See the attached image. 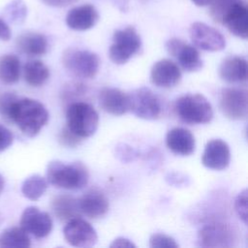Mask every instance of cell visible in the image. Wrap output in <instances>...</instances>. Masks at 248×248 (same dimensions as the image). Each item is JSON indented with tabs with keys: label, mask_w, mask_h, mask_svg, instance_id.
<instances>
[{
	"label": "cell",
	"mask_w": 248,
	"mask_h": 248,
	"mask_svg": "<svg viewBox=\"0 0 248 248\" xmlns=\"http://www.w3.org/2000/svg\"><path fill=\"white\" fill-rule=\"evenodd\" d=\"M181 71L179 67L170 59H161L154 63L150 71L151 82L162 88H170L179 83Z\"/></svg>",
	"instance_id": "9a60e30c"
},
{
	"label": "cell",
	"mask_w": 248,
	"mask_h": 248,
	"mask_svg": "<svg viewBox=\"0 0 248 248\" xmlns=\"http://www.w3.org/2000/svg\"><path fill=\"white\" fill-rule=\"evenodd\" d=\"M129 110L137 117L146 120L157 119L162 111L158 97L147 87H140L128 94Z\"/></svg>",
	"instance_id": "52a82bcc"
},
{
	"label": "cell",
	"mask_w": 248,
	"mask_h": 248,
	"mask_svg": "<svg viewBox=\"0 0 248 248\" xmlns=\"http://www.w3.org/2000/svg\"><path fill=\"white\" fill-rule=\"evenodd\" d=\"M231 161V151L228 143L220 139L209 140L203 150L202 163L210 170H225Z\"/></svg>",
	"instance_id": "5bb4252c"
},
{
	"label": "cell",
	"mask_w": 248,
	"mask_h": 248,
	"mask_svg": "<svg viewBox=\"0 0 248 248\" xmlns=\"http://www.w3.org/2000/svg\"><path fill=\"white\" fill-rule=\"evenodd\" d=\"M20 77V61L15 54L0 56V80L6 84L16 83Z\"/></svg>",
	"instance_id": "484cf974"
},
{
	"label": "cell",
	"mask_w": 248,
	"mask_h": 248,
	"mask_svg": "<svg viewBox=\"0 0 248 248\" xmlns=\"http://www.w3.org/2000/svg\"><path fill=\"white\" fill-rule=\"evenodd\" d=\"M141 48V40L137 30L128 26L113 33L112 44L108 49L109 59L117 65L127 63Z\"/></svg>",
	"instance_id": "5b68a950"
},
{
	"label": "cell",
	"mask_w": 248,
	"mask_h": 248,
	"mask_svg": "<svg viewBox=\"0 0 248 248\" xmlns=\"http://www.w3.org/2000/svg\"><path fill=\"white\" fill-rule=\"evenodd\" d=\"M4 187H5V179L2 176V174L0 173V195L2 194V192L4 190Z\"/></svg>",
	"instance_id": "ab89813d"
},
{
	"label": "cell",
	"mask_w": 248,
	"mask_h": 248,
	"mask_svg": "<svg viewBox=\"0 0 248 248\" xmlns=\"http://www.w3.org/2000/svg\"><path fill=\"white\" fill-rule=\"evenodd\" d=\"M168 148L176 155L189 156L195 151L196 141L193 134L185 128H173L166 136Z\"/></svg>",
	"instance_id": "ffe728a7"
},
{
	"label": "cell",
	"mask_w": 248,
	"mask_h": 248,
	"mask_svg": "<svg viewBox=\"0 0 248 248\" xmlns=\"http://www.w3.org/2000/svg\"><path fill=\"white\" fill-rule=\"evenodd\" d=\"M16 98L17 95L13 92H4L0 94V114L6 120H8L11 107Z\"/></svg>",
	"instance_id": "d6a6232c"
},
{
	"label": "cell",
	"mask_w": 248,
	"mask_h": 248,
	"mask_svg": "<svg viewBox=\"0 0 248 248\" xmlns=\"http://www.w3.org/2000/svg\"><path fill=\"white\" fill-rule=\"evenodd\" d=\"M78 204L81 214L90 219H97L105 216L109 207L108 198L98 189L87 191L80 199H78Z\"/></svg>",
	"instance_id": "ac0fdd59"
},
{
	"label": "cell",
	"mask_w": 248,
	"mask_h": 248,
	"mask_svg": "<svg viewBox=\"0 0 248 248\" xmlns=\"http://www.w3.org/2000/svg\"><path fill=\"white\" fill-rule=\"evenodd\" d=\"M47 181L39 174H33L27 177L21 184L22 195L31 201L39 200L47 189Z\"/></svg>",
	"instance_id": "4316f807"
},
{
	"label": "cell",
	"mask_w": 248,
	"mask_h": 248,
	"mask_svg": "<svg viewBox=\"0 0 248 248\" xmlns=\"http://www.w3.org/2000/svg\"><path fill=\"white\" fill-rule=\"evenodd\" d=\"M58 140L60 143L66 147H75L81 141V138L72 132L67 126H65L59 133Z\"/></svg>",
	"instance_id": "1f68e13d"
},
{
	"label": "cell",
	"mask_w": 248,
	"mask_h": 248,
	"mask_svg": "<svg viewBox=\"0 0 248 248\" xmlns=\"http://www.w3.org/2000/svg\"><path fill=\"white\" fill-rule=\"evenodd\" d=\"M46 5L50 7H56V8H62L67 7L78 0H42Z\"/></svg>",
	"instance_id": "74e56055"
},
{
	"label": "cell",
	"mask_w": 248,
	"mask_h": 248,
	"mask_svg": "<svg viewBox=\"0 0 248 248\" xmlns=\"http://www.w3.org/2000/svg\"><path fill=\"white\" fill-rule=\"evenodd\" d=\"M247 61L240 56H229L219 67L220 78L227 82H245L247 80Z\"/></svg>",
	"instance_id": "44dd1931"
},
{
	"label": "cell",
	"mask_w": 248,
	"mask_h": 248,
	"mask_svg": "<svg viewBox=\"0 0 248 248\" xmlns=\"http://www.w3.org/2000/svg\"><path fill=\"white\" fill-rule=\"evenodd\" d=\"M189 33L193 44L202 50L220 51L226 46L224 36L217 29L203 22H194Z\"/></svg>",
	"instance_id": "30bf717a"
},
{
	"label": "cell",
	"mask_w": 248,
	"mask_h": 248,
	"mask_svg": "<svg viewBox=\"0 0 248 248\" xmlns=\"http://www.w3.org/2000/svg\"><path fill=\"white\" fill-rule=\"evenodd\" d=\"M14 141V135L12 132L5 127L4 125L0 124V152L8 149Z\"/></svg>",
	"instance_id": "836d02e7"
},
{
	"label": "cell",
	"mask_w": 248,
	"mask_h": 248,
	"mask_svg": "<svg viewBox=\"0 0 248 248\" xmlns=\"http://www.w3.org/2000/svg\"><path fill=\"white\" fill-rule=\"evenodd\" d=\"M234 36L240 39L248 37V10L246 2L235 4L224 16L222 23Z\"/></svg>",
	"instance_id": "d6986e66"
},
{
	"label": "cell",
	"mask_w": 248,
	"mask_h": 248,
	"mask_svg": "<svg viewBox=\"0 0 248 248\" xmlns=\"http://www.w3.org/2000/svg\"><path fill=\"white\" fill-rule=\"evenodd\" d=\"M246 2L245 0H211L209 3V14L215 22L222 23L226 13L237 3Z\"/></svg>",
	"instance_id": "f1b7e54d"
},
{
	"label": "cell",
	"mask_w": 248,
	"mask_h": 248,
	"mask_svg": "<svg viewBox=\"0 0 248 248\" xmlns=\"http://www.w3.org/2000/svg\"><path fill=\"white\" fill-rule=\"evenodd\" d=\"M62 64L70 74L77 78H92L99 71L100 59L90 50L68 48L62 54Z\"/></svg>",
	"instance_id": "8992f818"
},
{
	"label": "cell",
	"mask_w": 248,
	"mask_h": 248,
	"mask_svg": "<svg viewBox=\"0 0 248 248\" xmlns=\"http://www.w3.org/2000/svg\"><path fill=\"white\" fill-rule=\"evenodd\" d=\"M48 111L39 101L31 98H17L13 103L8 120L29 138L37 136L48 121Z\"/></svg>",
	"instance_id": "6da1fadb"
},
{
	"label": "cell",
	"mask_w": 248,
	"mask_h": 248,
	"mask_svg": "<svg viewBox=\"0 0 248 248\" xmlns=\"http://www.w3.org/2000/svg\"><path fill=\"white\" fill-rule=\"evenodd\" d=\"M67 127L76 135L83 138L95 134L99 126V114L88 103L74 102L66 110Z\"/></svg>",
	"instance_id": "277c9868"
},
{
	"label": "cell",
	"mask_w": 248,
	"mask_h": 248,
	"mask_svg": "<svg viewBox=\"0 0 248 248\" xmlns=\"http://www.w3.org/2000/svg\"><path fill=\"white\" fill-rule=\"evenodd\" d=\"M219 100L220 109L226 117L232 120L246 118L248 113V94L245 89L223 88Z\"/></svg>",
	"instance_id": "ba28073f"
},
{
	"label": "cell",
	"mask_w": 248,
	"mask_h": 248,
	"mask_svg": "<svg viewBox=\"0 0 248 248\" xmlns=\"http://www.w3.org/2000/svg\"><path fill=\"white\" fill-rule=\"evenodd\" d=\"M30 246L29 234L21 227L7 228L0 233L1 248H28Z\"/></svg>",
	"instance_id": "cb8c5ba5"
},
{
	"label": "cell",
	"mask_w": 248,
	"mask_h": 248,
	"mask_svg": "<svg viewBox=\"0 0 248 248\" xmlns=\"http://www.w3.org/2000/svg\"><path fill=\"white\" fill-rule=\"evenodd\" d=\"M233 240V231L222 223L208 224L198 234V242L202 247H230Z\"/></svg>",
	"instance_id": "4fadbf2b"
},
{
	"label": "cell",
	"mask_w": 248,
	"mask_h": 248,
	"mask_svg": "<svg viewBox=\"0 0 248 248\" xmlns=\"http://www.w3.org/2000/svg\"><path fill=\"white\" fill-rule=\"evenodd\" d=\"M46 179L47 183L56 188L78 190L88 183L89 172L87 168L80 162L65 164L54 160L46 167Z\"/></svg>",
	"instance_id": "7a4b0ae2"
},
{
	"label": "cell",
	"mask_w": 248,
	"mask_h": 248,
	"mask_svg": "<svg viewBox=\"0 0 248 248\" xmlns=\"http://www.w3.org/2000/svg\"><path fill=\"white\" fill-rule=\"evenodd\" d=\"M117 154L123 162L133 161L137 156L136 150L127 144H121V147L117 146Z\"/></svg>",
	"instance_id": "e575fe53"
},
{
	"label": "cell",
	"mask_w": 248,
	"mask_h": 248,
	"mask_svg": "<svg viewBox=\"0 0 248 248\" xmlns=\"http://www.w3.org/2000/svg\"><path fill=\"white\" fill-rule=\"evenodd\" d=\"M100 107L112 115H122L129 111V96L115 87H104L98 96Z\"/></svg>",
	"instance_id": "2e32d148"
},
{
	"label": "cell",
	"mask_w": 248,
	"mask_h": 248,
	"mask_svg": "<svg viewBox=\"0 0 248 248\" xmlns=\"http://www.w3.org/2000/svg\"><path fill=\"white\" fill-rule=\"evenodd\" d=\"M63 234L66 241L75 247H91L98 240L95 229L80 217L69 220L64 227Z\"/></svg>",
	"instance_id": "9c48e42d"
},
{
	"label": "cell",
	"mask_w": 248,
	"mask_h": 248,
	"mask_svg": "<svg viewBox=\"0 0 248 248\" xmlns=\"http://www.w3.org/2000/svg\"><path fill=\"white\" fill-rule=\"evenodd\" d=\"M248 202V195H247V189L242 190L236 197L234 202V208L238 215V217L242 220V222L246 225L247 224V206Z\"/></svg>",
	"instance_id": "4dcf8cb0"
},
{
	"label": "cell",
	"mask_w": 248,
	"mask_h": 248,
	"mask_svg": "<svg viewBox=\"0 0 248 248\" xmlns=\"http://www.w3.org/2000/svg\"><path fill=\"white\" fill-rule=\"evenodd\" d=\"M50 206L53 214L61 221H69L81 215L78 199L68 194H60L53 197Z\"/></svg>",
	"instance_id": "603a6c76"
},
{
	"label": "cell",
	"mask_w": 248,
	"mask_h": 248,
	"mask_svg": "<svg viewBox=\"0 0 248 248\" xmlns=\"http://www.w3.org/2000/svg\"><path fill=\"white\" fill-rule=\"evenodd\" d=\"M16 48L28 56H41L47 51L48 43L45 35L37 32H25L16 41Z\"/></svg>",
	"instance_id": "7402d4cb"
},
{
	"label": "cell",
	"mask_w": 248,
	"mask_h": 248,
	"mask_svg": "<svg viewBox=\"0 0 248 248\" xmlns=\"http://www.w3.org/2000/svg\"><path fill=\"white\" fill-rule=\"evenodd\" d=\"M20 227L36 238L47 236L52 230V219L48 213L36 206L26 207L20 217Z\"/></svg>",
	"instance_id": "7c38bea8"
},
{
	"label": "cell",
	"mask_w": 248,
	"mask_h": 248,
	"mask_svg": "<svg viewBox=\"0 0 248 248\" xmlns=\"http://www.w3.org/2000/svg\"><path fill=\"white\" fill-rule=\"evenodd\" d=\"M27 15V8L22 0H13L4 10V17L13 23H21Z\"/></svg>",
	"instance_id": "83f0119b"
},
{
	"label": "cell",
	"mask_w": 248,
	"mask_h": 248,
	"mask_svg": "<svg viewBox=\"0 0 248 248\" xmlns=\"http://www.w3.org/2000/svg\"><path fill=\"white\" fill-rule=\"evenodd\" d=\"M196 6H199V7H204V6H207L209 5V3L211 2V0H191Z\"/></svg>",
	"instance_id": "f35d334b"
},
{
	"label": "cell",
	"mask_w": 248,
	"mask_h": 248,
	"mask_svg": "<svg viewBox=\"0 0 248 248\" xmlns=\"http://www.w3.org/2000/svg\"><path fill=\"white\" fill-rule=\"evenodd\" d=\"M24 80L33 87L42 86L49 78L47 66L40 60H30L23 67Z\"/></svg>",
	"instance_id": "d4e9b609"
},
{
	"label": "cell",
	"mask_w": 248,
	"mask_h": 248,
	"mask_svg": "<svg viewBox=\"0 0 248 248\" xmlns=\"http://www.w3.org/2000/svg\"><path fill=\"white\" fill-rule=\"evenodd\" d=\"M3 221H4V216H3L2 213L0 212V225L3 223Z\"/></svg>",
	"instance_id": "60d3db41"
},
{
	"label": "cell",
	"mask_w": 248,
	"mask_h": 248,
	"mask_svg": "<svg viewBox=\"0 0 248 248\" xmlns=\"http://www.w3.org/2000/svg\"><path fill=\"white\" fill-rule=\"evenodd\" d=\"M110 248H136V245L128 238L117 237L109 245Z\"/></svg>",
	"instance_id": "d590c367"
},
{
	"label": "cell",
	"mask_w": 248,
	"mask_h": 248,
	"mask_svg": "<svg viewBox=\"0 0 248 248\" xmlns=\"http://www.w3.org/2000/svg\"><path fill=\"white\" fill-rule=\"evenodd\" d=\"M99 20V14L96 8L90 4L71 9L66 16V24L76 31H85L96 25Z\"/></svg>",
	"instance_id": "e0dca14e"
},
{
	"label": "cell",
	"mask_w": 248,
	"mask_h": 248,
	"mask_svg": "<svg viewBox=\"0 0 248 248\" xmlns=\"http://www.w3.org/2000/svg\"><path fill=\"white\" fill-rule=\"evenodd\" d=\"M149 246L151 248H178L176 241L165 233L152 234L149 238Z\"/></svg>",
	"instance_id": "f546056e"
},
{
	"label": "cell",
	"mask_w": 248,
	"mask_h": 248,
	"mask_svg": "<svg viewBox=\"0 0 248 248\" xmlns=\"http://www.w3.org/2000/svg\"><path fill=\"white\" fill-rule=\"evenodd\" d=\"M166 48L171 56L176 58L183 70L187 72H198L203 66L198 49L180 39L172 38L169 40L166 44Z\"/></svg>",
	"instance_id": "8fae6325"
},
{
	"label": "cell",
	"mask_w": 248,
	"mask_h": 248,
	"mask_svg": "<svg viewBox=\"0 0 248 248\" xmlns=\"http://www.w3.org/2000/svg\"><path fill=\"white\" fill-rule=\"evenodd\" d=\"M178 117L188 124H205L211 121L213 109L209 101L202 94H186L174 104Z\"/></svg>",
	"instance_id": "3957f363"
},
{
	"label": "cell",
	"mask_w": 248,
	"mask_h": 248,
	"mask_svg": "<svg viewBox=\"0 0 248 248\" xmlns=\"http://www.w3.org/2000/svg\"><path fill=\"white\" fill-rule=\"evenodd\" d=\"M11 36L12 32L8 23L3 18H0V40L9 41L11 39Z\"/></svg>",
	"instance_id": "8d00e7d4"
}]
</instances>
